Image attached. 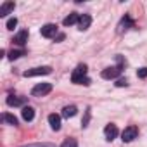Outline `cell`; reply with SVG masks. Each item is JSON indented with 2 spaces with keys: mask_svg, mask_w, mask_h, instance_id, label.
<instances>
[{
  "mask_svg": "<svg viewBox=\"0 0 147 147\" xmlns=\"http://www.w3.org/2000/svg\"><path fill=\"white\" fill-rule=\"evenodd\" d=\"M88 119H90V109H87V113H85V118L82 119V126L85 128V126H88Z\"/></svg>",
  "mask_w": 147,
  "mask_h": 147,
  "instance_id": "obj_21",
  "label": "cell"
},
{
  "mask_svg": "<svg viewBox=\"0 0 147 147\" xmlns=\"http://www.w3.org/2000/svg\"><path fill=\"white\" fill-rule=\"evenodd\" d=\"M18 26V19L16 18H11L9 21H7V30H14Z\"/></svg>",
  "mask_w": 147,
  "mask_h": 147,
  "instance_id": "obj_20",
  "label": "cell"
},
{
  "mask_svg": "<svg viewBox=\"0 0 147 147\" xmlns=\"http://www.w3.org/2000/svg\"><path fill=\"white\" fill-rule=\"evenodd\" d=\"M5 102H7V106H11V107H19V106H24V104H26V97H16V95H9Z\"/></svg>",
  "mask_w": 147,
  "mask_h": 147,
  "instance_id": "obj_8",
  "label": "cell"
},
{
  "mask_svg": "<svg viewBox=\"0 0 147 147\" xmlns=\"http://www.w3.org/2000/svg\"><path fill=\"white\" fill-rule=\"evenodd\" d=\"M64 40V33H59L57 36H55V42H62Z\"/></svg>",
  "mask_w": 147,
  "mask_h": 147,
  "instance_id": "obj_25",
  "label": "cell"
},
{
  "mask_svg": "<svg viewBox=\"0 0 147 147\" xmlns=\"http://www.w3.org/2000/svg\"><path fill=\"white\" fill-rule=\"evenodd\" d=\"M104 135H106V140L113 142V140L118 137V126H116L114 123H109V125L104 128Z\"/></svg>",
  "mask_w": 147,
  "mask_h": 147,
  "instance_id": "obj_7",
  "label": "cell"
},
{
  "mask_svg": "<svg viewBox=\"0 0 147 147\" xmlns=\"http://www.w3.org/2000/svg\"><path fill=\"white\" fill-rule=\"evenodd\" d=\"M14 7H16L14 2H4L2 7H0V18H5L11 11H14Z\"/></svg>",
  "mask_w": 147,
  "mask_h": 147,
  "instance_id": "obj_14",
  "label": "cell"
},
{
  "mask_svg": "<svg viewBox=\"0 0 147 147\" xmlns=\"http://www.w3.org/2000/svg\"><path fill=\"white\" fill-rule=\"evenodd\" d=\"M52 67L50 66H42V67H35V69H28L23 73L24 78H31V76H42V75H50Z\"/></svg>",
  "mask_w": 147,
  "mask_h": 147,
  "instance_id": "obj_2",
  "label": "cell"
},
{
  "mask_svg": "<svg viewBox=\"0 0 147 147\" xmlns=\"http://www.w3.org/2000/svg\"><path fill=\"white\" fill-rule=\"evenodd\" d=\"M137 76H138V78H147V67H140V69L137 71Z\"/></svg>",
  "mask_w": 147,
  "mask_h": 147,
  "instance_id": "obj_22",
  "label": "cell"
},
{
  "mask_svg": "<svg viewBox=\"0 0 147 147\" xmlns=\"http://www.w3.org/2000/svg\"><path fill=\"white\" fill-rule=\"evenodd\" d=\"M137 135H138V128H137L135 125H130V126H126V128L123 130L121 140H123V142H131V140L137 138Z\"/></svg>",
  "mask_w": 147,
  "mask_h": 147,
  "instance_id": "obj_4",
  "label": "cell"
},
{
  "mask_svg": "<svg viewBox=\"0 0 147 147\" xmlns=\"http://www.w3.org/2000/svg\"><path fill=\"white\" fill-rule=\"evenodd\" d=\"M133 26V19L128 16V14H125V18L119 21V24H118V33H123L125 30H128V28H131Z\"/></svg>",
  "mask_w": 147,
  "mask_h": 147,
  "instance_id": "obj_10",
  "label": "cell"
},
{
  "mask_svg": "<svg viewBox=\"0 0 147 147\" xmlns=\"http://www.w3.org/2000/svg\"><path fill=\"white\" fill-rule=\"evenodd\" d=\"M78 21H80V14H78V12H71L67 18H64L62 24H64V26H71V24H76Z\"/></svg>",
  "mask_w": 147,
  "mask_h": 147,
  "instance_id": "obj_13",
  "label": "cell"
},
{
  "mask_svg": "<svg viewBox=\"0 0 147 147\" xmlns=\"http://www.w3.org/2000/svg\"><path fill=\"white\" fill-rule=\"evenodd\" d=\"M40 33L45 38H55L57 36V26L55 24H43L40 28Z\"/></svg>",
  "mask_w": 147,
  "mask_h": 147,
  "instance_id": "obj_6",
  "label": "cell"
},
{
  "mask_svg": "<svg viewBox=\"0 0 147 147\" xmlns=\"http://www.w3.org/2000/svg\"><path fill=\"white\" fill-rule=\"evenodd\" d=\"M49 123H50V128L52 130H55V131L61 130V116L59 114H55V113L49 114Z\"/></svg>",
  "mask_w": 147,
  "mask_h": 147,
  "instance_id": "obj_11",
  "label": "cell"
},
{
  "mask_svg": "<svg viewBox=\"0 0 147 147\" xmlns=\"http://www.w3.org/2000/svg\"><path fill=\"white\" fill-rule=\"evenodd\" d=\"M49 92H52V83H38L31 88V95L33 97H43Z\"/></svg>",
  "mask_w": 147,
  "mask_h": 147,
  "instance_id": "obj_3",
  "label": "cell"
},
{
  "mask_svg": "<svg viewBox=\"0 0 147 147\" xmlns=\"http://www.w3.org/2000/svg\"><path fill=\"white\" fill-rule=\"evenodd\" d=\"M87 71H88V67L85 64H78V67L73 71V75H71V82L76 83V85H82L83 80L87 78Z\"/></svg>",
  "mask_w": 147,
  "mask_h": 147,
  "instance_id": "obj_1",
  "label": "cell"
},
{
  "mask_svg": "<svg viewBox=\"0 0 147 147\" xmlns=\"http://www.w3.org/2000/svg\"><path fill=\"white\" fill-rule=\"evenodd\" d=\"M2 118H4V121H5V123H9V125H12V126H16V125H18V118H16L14 114L4 113V114H2Z\"/></svg>",
  "mask_w": 147,
  "mask_h": 147,
  "instance_id": "obj_17",
  "label": "cell"
},
{
  "mask_svg": "<svg viewBox=\"0 0 147 147\" xmlns=\"http://www.w3.org/2000/svg\"><path fill=\"white\" fill-rule=\"evenodd\" d=\"M61 147H78V142H76L75 138H66V140L61 144Z\"/></svg>",
  "mask_w": 147,
  "mask_h": 147,
  "instance_id": "obj_19",
  "label": "cell"
},
{
  "mask_svg": "<svg viewBox=\"0 0 147 147\" xmlns=\"http://www.w3.org/2000/svg\"><path fill=\"white\" fill-rule=\"evenodd\" d=\"M76 113H78V109H76V106H66L64 109H62V118H73V116H76Z\"/></svg>",
  "mask_w": 147,
  "mask_h": 147,
  "instance_id": "obj_16",
  "label": "cell"
},
{
  "mask_svg": "<svg viewBox=\"0 0 147 147\" xmlns=\"http://www.w3.org/2000/svg\"><path fill=\"white\" fill-rule=\"evenodd\" d=\"M90 24H92V18L88 14H82L80 16V21H78V30L80 31H85V30L90 28Z\"/></svg>",
  "mask_w": 147,
  "mask_h": 147,
  "instance_id": "obj_9",
  "label": "cell"
},
{
  "mask_svg": "<svg viewBox=\"0 0 147 147\" xmlns=\"http://www.w3.org/2000/svg\"><path fill=\"white\" fill-rule=\"evenodd\" d=\"M119 73H121V67L119 66H113V67H106L102 73H100V76L104 80H114L119 76Z\"/></svg>",
  "mask_w": 147,
  "mask_h": 147,
  "instance_id": "obj_5",
  "label": "cell"
},
{
  "mask_svg": "<svg viewBox=\"0 0 147 147\" xmlns=\"http://www.w3.org/2000/svg\"><path fill=\"white\" fill-rule=\"evenodd\" d=\"M21 114H23V119H24V121H31V119L35 118V109L30 107V106H24L23 111H21Z\"/></svg>",
  "mask_w": 147,
  "mask_h": 147,
  "instance_id": "obj_15",
  "label": "cell"
},
{
  "mask_svg": "<svg viewBox=\"0 0 147 147\" xmlns=\"http://www.w3.org/2000/svg\"><path fill=\"white\" fill-rule=\"evenodd\" d=\"M28 36H30V33H28V30H21L16 36H14V43H18V45H24L26 42H28Z\"/></svg>",
  "mask_w": 147,
  "mask_h": 147,
  "instance_id": "obj_12",
  "label": "cell"
},
{
  "mask_svg": "<svg viewBox=\"0 0 147 147\" xmlns=\"http://www.w3.org/2000/svg\"><path fill=\"white\" fill-rule=\"evenodd\" d=\"M21 55H24V50H23V49H19V50H11V52H9V59H11V61L19 59Z\"/></svg>",
  "mask_w": 147,
  "mask_h": 147,
  "instance_id": "obj_18",
  "label": "cell"
},
{
  "mask_svg": "<svg viewBox=\"0 0 147 147\" xmlns=\"http://www.w3.org/2000/svg\"><path fill=\"white\" fill-rule=\"evenodd\" d=\"M128 85V80L126 78H119L118 82H116V87H126Z\"/></svg>",
  "mask_w": 147,
  "mask_h": 147,
  "instance_id": "obj_23",
  "label": "cell"
},
{
  "mask_svg": "<svg viewBox=\"0 0 147 147\" xmlns=\"http://www.w3.org/2000/svg\"><path fill=\"white\" fill-rule=\"evenodd\" d=\"M28 147H54V145H50V144H36V145H28Z\"/></svg>",
  "mask_w": 147,
  "mask_h": 147,
  "instance_id": "obj_24",
  "label": "cell"
}]
</instances>
